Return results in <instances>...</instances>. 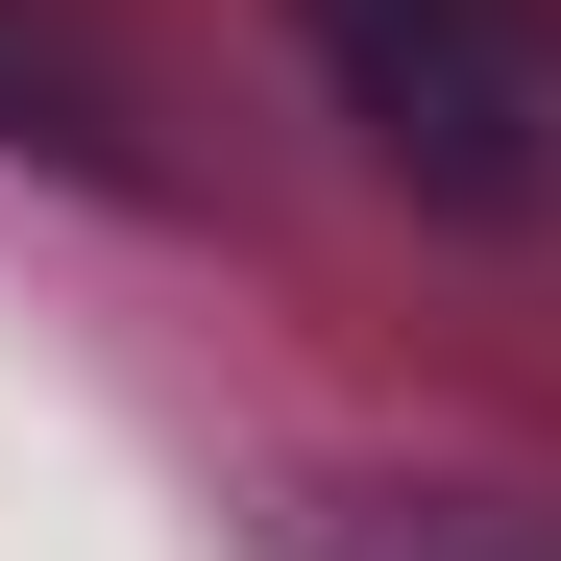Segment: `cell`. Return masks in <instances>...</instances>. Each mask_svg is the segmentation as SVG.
Masks as SVG:
<instances>
[{
	"instance_id": "obj_1",
	"label": "cell",
	"mask_w": 561,
	"mask_h": 561,
	"mask_svg": "<svg viewBox=\"0 0 561 561\" xmlns=\"http://www.w3.org/2000/svg\"><path fill=\"white\" fill-rule=\"evenodd\" d=\"M366 171H415L439 220L561 244V0H294Z\"/></svg>"
},
{
	"instance_id": "obj_2",
	"label": "cell",
	"mask_w": 561,
	"mask_h": 561,
	"mask_svg": "<svg viewBox=\"0 0 561 561\" xmlns=\"http://www.w3.org/2000/svg\"><path fill=\"white\" fill-rule=\"evenodd\" d=\"M268 561H561V489H489V463H294Z\"/></svg>"
},
{
	"instance_id": "obj_3",
	"label": "cell",
	"mask_w": 561,
	"mask_h": 561,
	"mask_svg": "<svg viewBox=\"0 0 561 561\" xmlns=\"http://www.w3.org/2000/svg\"><path fill=\"white\" fill-rule=\"evenodd\" d=\"M0 147H49V171H99V196H147V99H123V49L73 25V0H0Z\"/></svg>"
}]
</instances>
